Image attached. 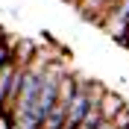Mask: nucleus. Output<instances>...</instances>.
Returning a JSON list of instances; mask_svg holds the SVG:
<instances>
[{
	"label": "nucleus",
	"instance_id": "4",
	"mask_svg": "<svg viewBox=\"0 0 129 129\" xmlns=\"http://www.w3.org/2000/svg\"><path fill=\"white\" fill-rule=\"evenodd\" d=\"M97 129H117V123H114V120H100Z\"/></svg>",
	"mask_w": 129,
	"mask_h": 129
},
{
	"label": "nucleus",
	"instance_id": "1",
	"mask_svg": "<svg viewBox=\"0 0 129 129\" xmlns=\"http://www.w3.org/2000/svg\"><path fill=\"white\" fill-rule=\"evenodd\" d=\"M100 29H103L109 38H114L117 44H126V38H129V0H120V3L103 18Z\"/></svg>",
	"mask_w": 129,
	"mask_h": 129
},
{
	"label": "nucleus",
	"instance_id": "8",
	"mask_svg": "<svg viewBox=\"0 0 129 129\" xmlns=\"http://www.w3.org/2000/svg\"><path fill=\"white\" fill-rule=\"evenodd\" d=\"M117 129H129V126H117Z\"/></svg>",
	"mask_w": 129,
	"mask_h": 129
},
{
	"label": "nucleus",
	"instance_id": "6",
	"mask_svg": "<svg viewBox=\"0 0 129 129\" xmlns=\"http://www.w3.org/2000/svg\"><path fill=\"white\" fill-rule=\"evenodd\" d=\"M62 129H76V126H73V123H68V120H64V126Z\"/></svg>",
	"mask_w": 129,
	"mask_h": 129
},
{
	"label": "nucleus",
	"instance_id": "2",
	"mask_svg": "<svg viewBox=\"0 0 129 129\" xmlns=\"http://www.w3.org/2000/svg\"><path fill=\"white\" fill-rule=\"evenodd\" d=\"M117 3H120V0H79V3H76V12L82 15V21L100 26V24H103V18L109 15Z\"/></svg>",
	"mask_w": 129,
	"mask_h": 129
},
{
	"label": "nucleus",
	"instance_id": "3",
	"mask_svg": "<svg viewBox=\"0 0 129 129\" xmlns=\"http://www.w3.org/2000/svg\"><path fill=\"white\" fill-rule=\"evenodd\" d=\"M97 109H100V117L103 120H114L117 114L126 109V100H123L117 91H103V97H100V103H97Z\"/></svg>",
	"mask_w": 129,
	"mask_h": 129
},
{
	"label": "nucleus",
	"instance_id": "7",
	"mask_svg": "<svg viewBox=\"0 0 129 129\" xmlns=\"http://www.w3.org/2000/svg\"><path fill=\"white\" fill-rule=\"evenodd\" d=\"M64 3H71V6H73V9H76V3H79V0H64Z\"/></svg>",
	"mask_w": 129,
	"mask_h": 129
},
{
	"label": "nucleus",
	"instance_id": "5",
	"mask_svg": "<svg viewBox=\"0 0 129 129\" xmlns=\"http://www.w3.org/2000/svg\"><path fill=\"white\" fill-rule=\"evenodd\" d=\"M3 41H9V38H6V32H3V26H0V44H3Z\"/></svg>",
	"mask_w": 129,
	"mask_h": 129
}]
</instances>
